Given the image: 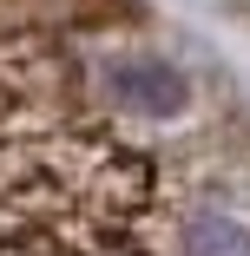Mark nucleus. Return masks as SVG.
I'll return each instance as SVG.
<instances>
[{"mask_svg": "<svg viewBox=\"0 0 250 256\" xmlns=\"http://www.w3.org/2000/svg\"><path fill=\"white\" fill-rule=\"evenodd\" d=\"M112 98L132 112V118H178L191 106V79L165 60H119L112 66Z\"/></svg>", "mask_w": 250, "mask_h": 256, "instance_id": "obj_1", "label": "nucleus"}, {"mask_svg": "<svg viewBox=\"0 0 250 256\" xmlns=\"http://www.w3.org/2000/svg\"><path fill=\"white\" fill-rule=\"evenodd\" d=\"M184 256H250V230L237 217L204 210V217H191V230H184Z\"/></svg>", "mask_w": 250, "mask_h": 256, "instance_id": "obj_2", "label": "nucleus"}]
</instances>
